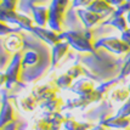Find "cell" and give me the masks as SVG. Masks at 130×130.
<instances>
[{
    "mask_svg": "<svg viewBox=\"0 0 130 130\" xmlns=\"http://www.w3.org/2000/svg\"><path fill=\"white\" fill-rule=\"evenodd\" d=\"M61 39H66L69 45L73 47L74 50L80 51V52H96V47L95 44L90 43L89 40L84 37L83 32H74V30H69V32H63L60 33Z\"/></svg>",
    "mask_w": 130,
    "mask_h": 130,
    "instance_id": "1",
    "label": "cell"
},
{
    "mask_svg": "<svg viewBox=\"0 0 130 130\" xmlns=\"http://www.w3.org/2000/svg\"><path fill=\"white\" fill-rule=\"evenodd\" d=\"M23 51L22 52H17L13 54V58H12L11 63L7 66L6 71L4 73L7 75V88L11 89L13 85L18 84L23 82Z\"/></svg>",
    "mask_w": 130,
    "mask_h": 130,
    "instance_id": "2",
    "label": "cell"
},
{
    "mask_svg": "<svg viewBox=\"0 0 130 130\" xmlns=\"http://www.w3.org/2000/svg\"><path fill=\"white\" fill-rule=\"evenodd\" d=\"M95 47L96 49H106V50L111 51L113 54L120 55V54H125L128 55L130 52V45H128L125 41L122 39L114 38V37H107V38H101L95 43Z\"/></svg>",
    "mask_w": 130,
    "mask_h": 130,
    "instance_id": "3",
    "label": "cell"
},
{
    "mask_svg": "<svg viewBox=\"0 0 130 130\" xmlns=\"http://www.w3.org/2000/svg\"><path fill=\"white\" fill-rule=\"evenodd\" d=\"M103 99V95L101 92H99L97 90L92 91L88 95H84V96H79L78 99H74V100H69V101L66 103V108L68 109H72V108H84L86 106H89L90 103L92 102H97V101H101Z\"/></svg>",
    "mask_w": 130,
    "mask_h": 130,
    "instance_id": "4",
    "label": "cell"
},
{
    "mask_svg": "<svg viewBox=\"0 0 130 130\" xmlns=\"http://www.w3.org/2000/svg\"><path fill=\"white\" fill-rule=\"evenodd\" d=\"M58 90H60V88L57 86L56 82H50L47 84L34 88L32 91V95L37 99V101H46L51 97L56 96V92H58Z\"/></svg>",
    "mask_w": 130,
    "mask_h": 130,
    "instance_id": "5",
    "label": "cell"
},
{
    "mask_svg": "<svg viewBox=\"0 0 130 130\" xmlns=\"http://www.w3.org/2000/svg\"><path fill=\"white\" fill-rule=\"evenodd\" d=\"M33 33L39 35L40 39L43 40L45 44H49V45H56V44L62 41L60 34L57 32H55V30H52V29H45L43 27H35Z\"/></svg>",
    "mask_w": 130,
    "mask_h": 130,
    "instance_id": "6",
    "label": "cell"
},
{
    "mask_svg": "<svg viewBox=\"0 0 130 130\" xmlns=\"http://www.w3.org/2000/svg\"><path fill=\"white\" fill-rule=\"evenodd\" d=\"M24 37L18 33H12L7 37V39L4 43V46L9 51H11L12 54H17V52H22L23 47H24Z\"/></svg>",
    "mask_w": 130,
    "mask_h": 130,
    "instance_id": "7",
    "label": "cell"
},
{
    "mask_svg": "<svg viewBox=\"0 0 130 130\" xmlns=\"http://www.w3.org/2000/svg\"><path fill=\"white\" fill-rule=\"evenodd\" d=\"M69 44L67 41H61L56 45H54L52 47V52H51V64L52 67H56L58 66V62L62 60L63 57L68 54V50H69Z\"/></svg>",
    "mask_w": 130,
    "mask_h": 130,
    "instance_id": "8",
    "label": "cell"
},
{
    "mask_svg": "<svg viewBox=\"0 0 130 130\" xmlns=\"http://www.w3.org/2000/svg\"><path fill=\"white\" fill-rule=\"evenodd\" d=\"M71 90L73 91L74 94L79 95V96H84V95H88V94H90L92 91H95L96 89H95V85H94V83L91 80L80 79L72 85Z\"/></svg>",
    "mask_w": 130,
    "mask_h": 130,
    "instance_id": "9",
    "label": "cell"
},
{
    "mask_svg": "<svg viewBox=\"0 0 130 130\" xmlns=\"http://www.w3.org/2000/svg\"><path fill=\"white\" fill-rule=\"evenodd\" d=\"M100 124L106 125L107 128H116V129H128L130 126V118L120 117V116H112L111 118L101 122Z\"/></svg>",
    "mask_w": 130,
    "mask_h": 130,
    "instance_id": "10",
    "label": "cell"
},
{
    "mask_svg": "<svg viewBox=\"0 0 130 130\" xmlns=\"http://www.w3.org/2000/svg\"><path fill=\"white\" fill-rule=\"evenodd\" d=\"M15 120H16V113H15V108L12 107L11 102L3 103L1 105V128H4Z\"/></svg>",
    "mask_w": 130,
    "mask_h": 130,
    "instance_id": "11",
    "label": "cell"
},
{
    "mask_svg": "<svg viewBox=\"0 0 130 130\" xmlns=\"http://www.w3.org/2000/svg\"><path fill=\"white\" fill-rule=\"evenodd\" d=\"M78 15H79V17L82 18L85 28H91L92 26H95V24H97V23L100 22L102 20V17H103V16H101V15L96 13V12L83 11V10L78 11Z\"/></svg>",
    "mask_w": 130,
    "mask_h": 130,
    "instance_id": "12",
    "label": "cell"
},
{
    "mask_svg": "<svg viewBox=\"0 0 130 130\" xmlns=\"http://www.w3.org/2000/svg\"><path fill=\"white\" fill-rule=\"evenodd\" d=\"M41 108H45L47 112H51V113H57V112H61V109L63 107V101L57 96H54L46 100V101H43V103L40 105Z\"/></svg>",
    "mask_w": 130,
    "mask_h": 130,
    "instance_id": "13",
    "label": "cell"
},
{
    "mask_svg": "<svg viewBox=\"0 0 130 130\" xmlns=\"http://www.w3.org/2000/svg\"><path fill=\"white\" fill-rule=\"evenodd\" d=\"M34 17H35V22L39 27H44L49 23L50 20V10H47L46 7H35L34 9Z\"/></svg>",
    "mask_w": 130,
    "mask_h": 130,
    "instance_id": "14",
    "label": "cell"
},
{
    "mask_svg": "<svg viewBox=\"0 0 130 130\" xmlns=\"http://www.w3.org/2000/svg\"><path fill=\"white\" fill-rule=\"evenodd\" d=\"M64 130H86V129H92L94 125L91 123H79L73 118H67L64 124H63Z\"/></svg>",
    "mask_w": 130,
    "mask_h": 130,
    "instance_id": "15",
    "label": "cell"
},
{
    "mask_svg": "<svg viewBox=\"0 0 130 130\" xmlns=\"http://www.w3.org/2000/svg\"><path fill=\"white\" fill-rule=\"evenodd\" d=\"M111 99L116 102H124L130 99V90L129 88H122V89H114L111 92Z\"/></svg>",
    "mask_w": 130,
    "mask_h": 130,
    "instance_id": "16",
    "label": "cell"
},
{
    "mask_svg": "<svg viewBox=\"0 0 130 130\" xmlns=\"http://www.w3.org/2000/svg\"><path fill=\"white\" fill-rule=\"evenodd\" d=\"M108 24H112L113 27L118 28L119 30H122V32H125V30L128 29V21L122 16L120 12H114L113 18L109 21Z\"/></svg>",
    "mask_w": 130,
    "mask_h": 130,
    "instance_id": "17",
    "label": "cell"
},
{
    "mask_svg": "<svg viewBox=\"0 0 130 130\" xmlns=\"http://www.w3.org/2000/svg\"><path fill=\"white\" fill-rule=\"evenodd\" d=\"M37 105H38V101H37V99H35L33 95L24 97V99H22V100L20 101L21 108H22L23 111H26V112H32L34 108L37 107Z\"/></svg>",
    "mask_w": 130,
    "mask_h": 130,
    "instance_id": "18",
    "label": "cell"
},
{
    "mask_svg": "<svg viewBox=\"0 0 130 130\" xmlns=\"http://www.w3.org/2000/svg\"><path fill=\"white\" fill-rule=\"evenodd\" d=\"M55 82H56L57 86H58L60 89H71L72 85H73V78L69 77L67 73L60 75Z\"/></svg>",
    "mask_w": 130,
    "mask_h": 130,
    "instance_id": "19",
    "label": "cell"
},
{
    "mask_svg": "<svg viewBox=\"0 0 130 130\" xmlns=\"http://www.w3.org/2000/svg\"><path fill=\"white\" fill-rule=\"evenodd\" d=\"M67 74L69 75V77H72L73 79H77V78H79L80 75L85 74V69L80 66L79 63H78V64L75 63L74 66H72V67L67 71Z\"/></svg>",
    "mask_w": 130,
    "mask_h": 130,
    "instance_id": "20",
    "label": "cell"
},
{
    "mask_svg": "<svg viewBox=\"0 0 130 130\" xmlns=\"http://www.w3.org/2000/svg\"><path fill=\"white\" fill-rule=\"evenodd\" d=\"M118 78H116V79H112V80H109V82H106V83H102L100 86H97L96 88V90L99 91V92H101L102 95L105 94V92H107V91L109 90H112L114 88V85H117L118 84Z\"/></svg>",
    "mask_w": 130,
    "mask_h": 130,
    "instance_id": "21",
    "label": "cell"
},
{
    "mask_svg": "<svg viewBox=\"0 0 130 130\" xmlns=\"http://www.w3.org/2000/svg\"><path fill=\"white\" fill-rule=\"evenodd\" d=\"M11 54V51H9L3 45V49H1V67H3V69H5V63H7V66L11 63L12 58H13V56H10Z\"/></svg>",
    "mask_w": 130,
    "mask_h": 130,
    "instance_id": "22",
    "label": "cell"
},
{
    "mask_svg": "<svg viewBox=\"0 0 130 130\" xmlns=\"http://www.w3.org/2000/svg\"><path fill=\"white\" fill-rule=\"evenodd\" d=\"M129 74H130V52L125 56L124 64H123V68H122V71H120V73L118 75V79H122V78H124V77L129 75Z\"/></svg>",
    "mask_w": 130,
    "mask_h": 130,
    "instance_id": "23",
    "label": "cell"
},
{
    "mask_svg": "<svg viewBox=\"0 0 130 130\" xmlns=\"http://www.w3.org/2000/svg\"><path fill=\"white\" fill-rule=\"evenodd\" d=\"M117 116L120 117H128L130 118V99L128 101H125V103L119 108V111L117 112Z\"/></svg>",
    "mask_w": 130,
    "mask_h": 130,
    "instance_id": "24",
    "label": "cell"
},
{
    "mask_svg": "<svg viewBox=\"0 0 130 130\" xmlns=\"http://www.w3.org/2000/svg\"><path fill=\"white\" fill-rule=\"evenodd\" d=\"M35 130H51V124L45 119H39L35 124Z\"/></svg>",
    "mask_w": 130,
    "mask_h": 130,
    "instance_id": "25",
    "label": "cell"
},
{
    "mask_svg": "<svg viewBox=\"0 0 130 130\" xmlns=\"http://www.w3.org/2000/svg\"><path fill=\"white\" fill-rule=\"evenodd\" d=\"M1 130H23V129L21 128V123L18 120H15V122L7 124L4 128H1Z\"/></svg>",
    "mask_w": 130,
    "mask_h": 130,
    "instance_id": "26",
    "label": "cell"
},
{
    "mask_svg": "<svg viewBox=\"0 0 130 130\" xmlns=\"http://www.w3.org/2000/svg\"><path fill=\"white\" fill-rule=\"evenodd\" d=\"M122 40L130 45V29H126L125 32H122Z\"/></svg>",
    "mask_w": 130,
    "mask_h": 130,
    "instance_id": "27",
    "label": "cell"
},
{
    "mask_svg": "<svg viewBox=\"0 0 130 130\" xmlns=\"http://www.w3.org/2000/svg\"><path fill=\"white\" fill-rule=\"evenodd\" d=\"M91 0H74V6L77 5H89V3H90Z\"/></svg>",
    "mask_w": 130,
    "mask_h": 130,
    "instance_id": "28",
    "label": "cell"
},
{
    "mask_svg": "<svg viewBox=\"0 0 130 130\" xmlns=\"http://www.w3.org/2000/svg\"><path fill=\"white\" fill-rule=\"evenodd\" d=\"M90 130H107V126H106V125H102V124H99V125H95V126Z\"/></svg>",
    "mask_w": 130,
    "mask_h": 130,
    "instance_id": "29",
    "label": "cell"
},
{
    "mask_svg": "<svg viewBox=\"0 0 130 130\" xmlns=\"http://www.w3.org/2000/svg\"><path fill=\"white\" fill-rule=\"evenodd\" d=\"M111 4H113V5H120L122 3H123V0H108Z\"/></svg>",
    "mask_w": 130,
    "mask_h": 130,
    "instance_id": "30",
    "label": "cell"
},
{
    "mask_svg": "<svg viewBox=\"0 0 130 130\" xmlns=\"http://www.w3.org/2000/svg\"><path fill=\"white\" fill-rule=\"evenodd\" d=\"M126 21L130 23V11H129V13H128V16H126Z\"/></svg>",
    "mask_w": 130,
    "mask_h": 130,
    "instance_id": "31",
    "label": "cell"
},
{
    "mask_svg": "<svg viewBox=\"0 0 130 130\" xmlns=\"http://www.w3.org/2000/svg\"><path fill=\"white\" fill-rule=\"evenodd\" d=\"M128 130H130V128H128Z\"/></svg>",
    "mask_w": 130,
    "mask_h": 130,
    "instance_id": "32",
    "label": "cell"
},
{
    "mask_svg": "<svg viewBox=\"0 0 130 130\" xmlns=\"http://www.w3.org/2000/svg\"><path fill=\"white\" fill-rule=\"evenodd\" d=\"M129 90H130V86H129Z\"/></svg>",
    "mask_w": 130,
    "mask_h": 130,
    "instance_id": "33",
    "label": "cell"
}]
</instances>
